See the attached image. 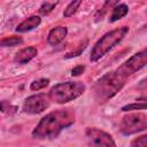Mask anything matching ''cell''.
Wrapping results in <instances>:
<instances>
[{"label":"cell","mask_w":147,"mask_h":147,"mask_svg":"<svg viewBox=\"0 0 147 147\" xmlns=\"http://www.w3.org/2000/svg\"><path fill=\"white\" fill-rule=\"evenodd\" d=\"M75 123V111L72 109H57L44 116L32 131L36 139H53L60 132Z\"/></svg>","instance_id":"cell-1"},{"label":"cell","mask_w":147,"mask_h":147,"mask_svg":"<svg viewBox=\"0 0 147 147\" xmlns=\"http://www.w3.org/2000/svg\"><path fill=\"white\" fill-rule=\"evenodd\" d=\"M41 22V18L37 15H33V16H30L28 17L26 20H24L23 22H21L17 28H16V31L17 32H28V31H31L33 30L34 28H37Z\"/></svg>","instance_id":"cell-11"},{"label":"cell","mask_w":147,"mask_h":147,"mask_svg":"<svg viewBox=\"0 0 147 147\" xmlns=\"http://www.w3.org/2000/svg\"><path fill=\"white\" fill-rule=\"evenodd\" d=\"M126 78H124L117 70L103 75L96 80L94 85V98L99 103H105L115 96L124 86Z\"/></svg>","instance_id":"cell-2"},{"label":"cell","mask_w":147,"mask_h":147,"mask_svg":"<svg viewBox=\"0 0 147 147\" xmlns=\"http://www.w3.org/2000/svg\"><path fill=\"white\" fill-rule=\"evenodd\" d=\"M49 98L45 93H38L28 96L23 103V111L29 115H36L49 107Z\"/></svg>","instance_id":"cell-8"},{"label":"cell","mask_w":147,"mask_h":147,"mask_svg":"<svg viewBox=\"0 0 147 147\" xmlns=\"http://www.w3.org/2000/svg\"><path fill=\"white\" fill-rule=\"evenodd\" d=\"M85 137L88 147H117L113 137L98 127H87Z\"/></svg>","instance_id":"cell-7"},{"label":"cell","mask_w":147,"mask_h":147,"mask_svg":"<svg viewBox=\"0 0 147 147\" xmlns=\"http://www.w3.org/2000/svg\"><path fill=\"white\" fill-rule=\"evenodd\" d=\"M80 3H82V1H79V0H77V1H71V2L67 6V8L64 9L63 16H64V17H70V16H72V15L76 13V10L78 9V7L80 6Z\"/></svg>","instance_id":"cell-14"},{"label":"cell","mask_w":147,"mask_h":147,"mask_svg":"<svg viewBox=\"0 0 147 147\" xmlns=\"http://www.w3.org/2000/svg\"><path fill=\"white\" fill-rule=\"evenodd\" d=\"M16 109L17 108L15 106H13L9 101H7V100L0 101V111L1 113H5L7 115H11V114L16 113Z\"/></svg>","instance_id":"cell-15"},{"label":"cell","mask_w":147,"mask_h":147,"mask_svg":"<svg viewBox=\"0 0 147 147\" xmlns=\"http://www.w3.org/2000/svg\"><path fill=\"white\" fill-rule=\"evenodd\" d=\"M86 90V86L82 82H65L54 85L49 92L48 98L55 103H67L80 96Z\"/></svg>","instance_id":"cell-4"},{"label":"cell","mask_w":147,"mask_h":147,"mask_svg":"<svg viewBox=\"0 0 147 147\" xmlns=\"http://www.w3.org/2000/svg\"><path fill=\"white\" fill-rule=\"evenodd\" d=\"M38 51L36 47H25L21 51H18L15 56H14V62L16 64H25L29 61H31L36 55H37Z\"/></svg>","instance_id":"cell-9"},{"label":"cell","mask_w":147,"mask_h":147,"mask_svg":"<svg viewBox=\"0 0 147 147\" xmlns=\"http://www.w3.org/2000/svg\"><path fill=\"white\" fill-rule=\"evenodd\" d=\"M48 84H49V79L48 78H40V79H37V80H33L31 83V85H30V88L32 91H39V90L45 88Z\"/></svg>","instance_id":"cell-16"},{"label":"cell","mask_w":147,"mask_h":147,"mask_svg":"<svg viewBox=\"0 0 147 147\" xmlns=\"http://www.w3.org/2000/svg\"><path fill=\"white\" fill-rule=\"evenodd\" d=\"M147 129V116L144 113H134L125 115L119 124V131L125 134H133Z\"/></svg>","instance_id":"cell-5"},{"label":"cell","mask_w":147,"mask_h":147,"mask_svg":"<svg viewBox=\"0 0 147 147\" xmlns=\"http://www.w3.org/2000/svg\"><path fill=\"white\" fill-rule=\"evenodd\" d=\"M146 109V102H136L130 103L124 107H122L123 111H131V110H145Z\"/></svg>","instance_id":"cell-17"},{"label":"cell","mask_w":147,"mask_h":147,"mask_svg":"<svg viewBox=\"0 0 147 147\" xmlns=\"http://www.w3.org/2000/svg\"><path fill=\"white\" fill-rule=\"evenodd\" d=\"M67 33H68V29L65 26H56V28H53L48 32L47 42L51 46H56V45H59L65 38Z\"/></svg>","instance_id":"cell-10"},{"label":"cell","mask_w":147,"mask_h":147,"mask_svg":"<svg viewBox=\"0 0 147 147\" xmlns=\"http://www.w3.org/2000/svg\"><path fill=\"white\" fill-rule=\"evenodd\" d=\"M146 62H147V52H146V49H142L141 52H138L137 54L132 55L129 60L123 62L116 70L124 78L127 79L131 75H133L134 72H137L138 70L144 68L146 65Z\"/></svg>","instance_id":"cell-6"},{"label":"cell","mask_w":147,"mask_h":147,"mask_svg":"<svg viewBox=\"0 0 147 147\" xmlns=\"http://www.w3.org/2000/svg\"><path fill=\"white\" fill-rule=\"evenodd\" d=\"M84 70H85V65H83V64L76 65V67L71 70V75H72V76H79L80 74H83Z\"/></svg>","instance_id":"cell-20"},{"label":"cell","mask_w":147,"mask_h":147,"mask_svg":"<svg viewBox=\"0 0 147 147\" xmlns=\"http://www.w3.org/2000/svg\"><path fill=\"white\" fill-rule=\"evenodd\" d=\"M56 5H57V2H48V1L42 2L41 6H40V8H39V11L42 15H47V14H49L55 8Z\"/></svg>","instance_id":"cell-18"},{"label":"cell","mask_w":147,"mask_h":147,"mask_svg":"<svg viewBox=\"0 0 147 147\" xmlns=\"http://www.w3.org/2000/svg\"><path fill=\"white\" fill-rule=\"evenodd\" d=\"M127 33H129V26H121L107 32L96 41V44L92 48L90 60L92 62H96L98 60L103 57L111 48H114L117 44H119Z\"/></svg>","instance_id":"cell-3"},{"label":"cell","mask_w":147,"mask_h":147,"mask_svg":"<svg viewBox=\"0 0 147 147\" xmlns=\"http://www.w3.org/2000/svg\"><path fill=\"white\" fill-rule=\"evenodd\" d=\"M131 147H147V136L142 134L131 141Z\"/></svg>","instance_id":"cell-19"},{"label":"cell","mask_w":147,"mask_h":147,"mask_svg":"<svg viewBox=\"0 0 147 147\" xmlns=\"http://www.w3.org/2000/svg\"><path fill=\"white\" fill-rule=\"evenodd\" d=\"M129 11V8L125 3H117L114 8H113V13L110 15L109 22H116L117 20L124 17Z\"/></svg>","instance_id":"cell-12"},{"label":"cell","mask_w":147,"mask_h":147,"mask_svg":"<svg viewBox=\"0 0 147 147\" xmlns=\"http://www.w3.org/2000/svg\"><path fill=\"white\" fill-rule=\"evenodd\" d=\"M22 42H23L22 37H18V36L5 37L3 39H0V47H14V46L21 45Z\"/></svg>","instance_id":"cell-13"}]
</instances>
